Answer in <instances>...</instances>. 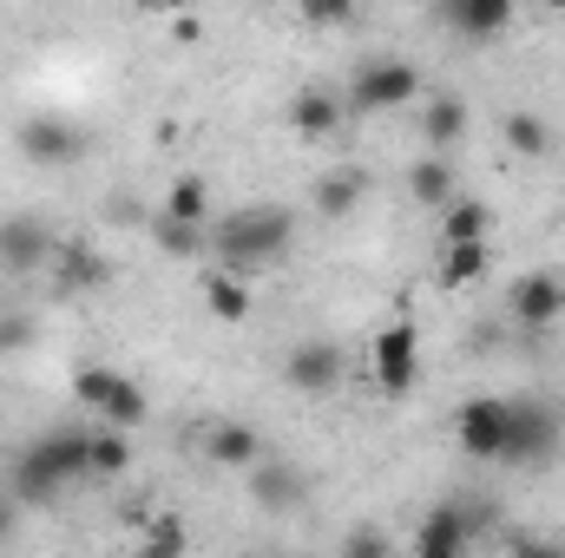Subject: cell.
I'll return each instance as SVG.
<instances>
[{"label": "cell", "mask_w": 565, "mask_h": 558, "mask_svg": "<svg viewBox=\"0 0 565 558\" xmlns=\"http://www.w3.org/2000/svg\"><path fill=\"white\" fill-rule=\"evenodd\" d=\"M171 40H178V46H198V40H204V20H198V13H171Z\"/></svg>", "instance_id": "obj_32"}, {"label": "cell", "mask_w": 565, "mask_h": 558, "mask_svg": "<svg viewBox=\"0 0 565 558\" xmlns=\"http://www.w3.org/2000/svg\"><path fill=\"white\" fill-rule=\"evenodd\" d=\"M422 139H427V151H454V144L467 139V106H460L454 93L427 99V112H422Z\"/></svg>", "instance_id": "obj_20"}, {"label": "cell", "mask_w": 565, "mask_h": 558, "mask_svg": "<svg viewBox=\"0 0 565 558\" xmlns=\"http://www.w3.org/2000/svg\"><path fill=\"white\" fill-rule=\"evenodd\" d=\"M408 197L422 211H447L454 204V164H447V151H427V158L408 164Z\"/></svg>", "instance_id": "obj_18"}, {"label": "cell", "mask_w": 565, "mask_h": 558, "mask_svg": "<svg viewBox=\"0 0 565 558\" xmlns=\"http://www.w3.org/2000/svg\"><path fill=\"white\" fill-rule=\"evenodd\" d=\"M296 7H302V20L322 26V33H335V26H349V20L362 13V0H296Z\"/></svg>", "instance_id": "obj_28"}, {"label": "cell", "mask_w": 565, "mask_h": 558, "mask_svg": "<svg viewBox=\"0 0 565 558\" xmlns=\"http://www.w3.org/2000/svg\"><path fill=\"white\" fill-rule=\"evenodd\" d=\"M53 250H60V237H53V224L46 217H0V270L7 277H40L46 264H53Z\"/></svg>", "instance_id": "obj_8"}, {"label": "cell", "mask_w": 565, "mask_h": 558, "mask_svg": "<svg viewBox=\"0 0 565 558\" xmlns=\"http://www.w3.org/2000/svg\"><path fill=\"white\" fill-rule=\"evenodd\" d=\"M473 546V526L460 506H434L422 526H415V558H460Z\"/></svg>", "instance_id": "obj_17"}, {"label": "cell", "mask_w": 565, "mask_h": 558, "mask_svg": "<svg viewBox=\"0 0 565 558\" xmlns=\"http://www.w3.org/2000/svg\"><path fill=\"white\" fill-rule=\"evenodd\" d=\"M507 309H513L520 329H546V322L565 315V282L553 270H526V277H513V289H507Z\"/></svg>", "instance_id": "obj_14"}, {"label": "cell", "mask_w": 565, "mask_h": 558, "mask_svg": "<svg viewBox=\"0 0 565 558\" xmlns=\"http://www.w3.org/2000/svg\"><path fill=\"white\" fill-rule=\"evenodd\" d=\"M507 427H513V401L473 395V401H460V415H454V440H460V453H473V460H500V453H507Z\"/></svg>", "instance_id": "obj_7"}, {"label": "cell", "mask_w": 565, "mask_h": 558, "mask_svg": "<svg viewBox=\"0 0 565 558\" xmlns=\"http://www.w3.org/2000/svg\"><path fill=\"white\" fill-rule=\"evenodd\" d=\"M559 453V420L546 415L540 401H513V427H507V453L500 466H540Z\"/></svg>", "instance_id": "obj_10"}, {"label": "cell", "mask_w": 565, "mask_h": 558, "mask_svg": "<svg viewBox=\"0 0 565 558\" xmlns=\"http://www.w3.org/2000/svg\"><path fill=\"white\" fill-rule=\"evenodd\" d=\"M342 119H349V99H342L335 86H296V99H289V132L302 144L335 139Z\"/></svg>", "instance_id": "obj_13"}, {"label": "cell", "mask_w": 565, "mask_h": 558, "mask_svg": "<svg viewBox=\"0 0 565 558\" xmlns=\"http://www.w3.org/2000/svg\"><path fill=\"white\" fill-rule=\"evenodd\" d=\"M151 244L184 264V257H204V250H211V224H184V217H164V211H158V217H151Z\"/></svg>", "instance_id": "obj_22"}, {"label": "cell", "mask_w": 565, "mask_h": 558, "mask_svg": "<svg viewBox=\"0 0 565 558\" xmlns=\"http://www.w3.org/2000/svg\"><path fill=\"white\" fill-rule=\"evenodd\" d=\"M493 237V211L473 204V197H454L440 211V244H487Z\"/></svg>", "instance_id": "obj_21"}, {"label": "cell", "mask_w": 565, "mask_h": 558, "mask_svg": "<svg viewBox=\"0 0 565 558\" xmlns=\"http://www.w3.org/2000/svg\"><path fill=\"white\" fill-rule=\"evenodd\" d=\"M46 270H53V289H60V296H93V289L113 282V264H106L93 244H66V237H60V250H53Z\"/></svg>", "instance_id": "obj_15"}, {"label": "cell", "mask_w": 565, "mask_h": 558, "mask_svg": "<svg viewBox=\"0 0 565 558\" xmlns=\"http://www.w3.org/2000/svg\"><path fill=\"white\" fill-rule=\"evenodd\" d=\"M132 466V440H126V427H99V433H86V473L93 480H119Z\"/></svg>", "instance_id": "obj_19"}, {"label": "cell", "mask_w": 565, "mask_h": 558, "mask_svg": "<svg viewBox=\"0 0 565 558\" xmlns=\"http://www.w3.org/2000/svg\"><path fill=\"white\" fill-rule=\"evenodd\" d=\"M73 401H86L99 420H113V427H145V415H151V401H145V388L132 382V375H119V368H79L73 375Z\"/></svg>", "instance_id": "obj_4"}, {"label": "cell", "mask_w": 565, "mask_h": 558, "mask_svg": "<svg viewBox=\"0 0 565 558\" xmlns=\"http://www.w3.org/2000/svg\"><path fill=\"white\" fill-rule=\"evenodd\" d=\"M158 7H164V13H191L198 0H158Z\"/></svg>", "instance_id": "obj_34"}, {"label": "cell", "mask_w": 565, "mask_h": 558, "mask_svg": "<svg viewBox=\"0 0 565 558\" xmlns=\"http://www.w3.org/2000/svg\"><path fill=\"white\" fill-rule=\"evenodd\" d=\"M493 250L487 244H440V289H467V282L487 277Z\"/></svg>", "instance_id": "obj_24"}, {"label": "cell", "mask_w": 565, "mask_h": 558, "mask_svg": "<svg viewBox=\"0 0 565 558\" xmlns=\"http://www.w3.org/2000/svg\"><path fill=\"white\" fill-rule=\"evenodd\" d=\"M204 211H211V184H204L198 171H184V178H171V191H164V217H184V224H204Z\"/></svg>", "instance_id": "obj_27"}, {"label": "cell", "mask_w": 565, "mask_h": 558, "mask_svg": "<svg viewBox=\"0 0 565 558\" xmlns=\"http://www.w3.org/2000/svg\"><path fill=\"white\" fill-rule=\"evenodd\" d=\"M250 500H257L264 513H302V506H309V473H302L296 460H282V453H264V460L250 466Z\"/></svg>", "instance_id": "obj_11"}, {"label": "cell", "mask_w": 565, "mask_h": 558, "mask_svg": "<svg viewBox=\"0 0 565 558\" xmlns=\"http://www.w3.org/2000/svg\"><path fill=\"white\" fill-rule=\"evenodd\" d=\"M500 139H507V151H520V158H546L553 151V126L540 112H507L500 119Z\"/></svg>", "instance_id": "obj_26"}, {"label": "cell", "mask_w": 565, "mask_h": 558, "mask_svg": "<svg viewBox=\"0 0 565 558\" xmlns=\"http://www.w3.org/2000/svg\"><path fill=\"white\" fill-rule=\"evenodd\" d=\"M289 244H296V217L282 204H237L231 217L211 224V257H217V270H237V277L282 264Z\"/></svg>", "instance_id": "obj_2"}, {"label": "cell", "mask_w": 565, "mask_h": 558, "mask_svg": "<svg viewBox=\"0 0 565 558\" xmlns=\"http://www.w3.org/2000/svg\"><path fill=\"white\" fill-rule=\"evenodd\" d=\"M513 13H520V0H434V20H440L454 40H467V46L500 40V33L513 26Z\"/></svg>", "instance_id": "obj_9"}, {"label": "cell", "mask_w": 565, "mask_h": 558, "mask_svg": "<svg viewBox=\"0 0 565 558\" xmlns=\"http://www.w3.org/2000/svg\"><path fill=\"white\" fill-rule=\"evenodd\" d=\"M191 546V533H184V519H158L151 533H145V552H184Z\"/></svg>", "instance_id": "obj_29"}, {"label": "cell", "mask_w": 565, "mask_h": 558, "mask_svg": "<svg viewBox=\"0 0 565 558\" xmlns=\"http://www.w3.org/2000/svg\"><path fill=\"white\" fill-rule=\"evenodd\" d=\"M369 368H375L382 395H408V388H415V375H422V335H415L408 315H395V322L369 342Z\"/></svg>", "instance_id": "obj_6"}, {"label": "cell", "mask_w": 565, "mask_h": 558, "mask_svg": "<svg viewBox=\"0 0 565 558\" xmlns=\"http://www.w3.org/2000/svg\"><path fill=\"white\" fill-rule=\"evenodd\" d=\"M362 197H369V178L362 171H322L316 178V211L322 217H349Z\"/></svg>", "instance_id": "obj_23"}, {"label": "cell", "mask_w": 565, "mask_h": 558, "mask_svg": "<svg viewBox=\"0 0 565 558\" xmlns=\"http://www.w3.org/2000/svg\"><path fill=\"white\" fill-rule=\"evenodd\" d=\"M388 552V533H349L342 539V558H382Z\"/></svg>", "instance_id": "obj_30"}, {"label": "cell", "mask_w": 565, "mask_h": 558, "mask_svg": "<svg viewBox=\"0 0 565 558\" xmlns=\"http://www.w3.org/2000/svg\"><path fill=\"white\" fill-rule=\"evenodd\" d=\"M13 144H20V158L40 164V171H60V164H79V158H86V132H79L66 112H26V119L13 126Z\"/></svg>", "instance_id": "obj_5"}, {"label": "cell", "mask_w": 565, "mask_h": 558, "mask_svg": "<svg viewBox=\"0 0 565 558\" xmlns=\"http://www.w3.org/2000/svg\"><path fill=\"white\" fill-rule=\"evenodd\" d=\"M13 526H20V500H13V493H7V500H0V546H7V539H13Z\"/></svg>", "instance_id": "obj_33"}, {"label": "cell", "mask_w": 565, "mask_h": 558, "mask_svg": "<svg viewBox=\"0 0 565 558\" xmlns=\"http://www.w3.org/2000/svg\"><path fill=\"white\" fill-rule=\"evenodd\" d=\"M26 342H33V322L26 315H0V355L7 348H26Z\"/></svg>", "instance_id": "obj_31"}, {"label": "cell", "mask_w": 565, "mask_h": 558, "mask_svg": "<svg viewBox=\"0 0 565 558\" xmlns=\"http://www.w3.org/2000/svg\"><path fill=\"white\" fill-rule=\"evenodd\" d=\"M540 7H546V13H565V0H540Z\"/></svg>", "instance_id": "obj_35"}, {"label": "cell", "mask_w": 565, "mask_h": 558, "mask_svg": "<svg viewBox=\"0 0 565 558\" xmlns=\"http://www.w3.org/2000/svg\"><path fill=\"white\" fill-rule=\"evenodd\" d=\"M204 309L217 315V322H244L250 315V289L237 270H217V277H204Z\"/></svg>", "instance_id": "obj_25"}, {"label": "cell", "mask_w": 565, "mask_h": 558, "mask_svg": "<svg viewBox=\"0 0 565 558\" xmlns=\"http://www.w3.org/2000/svg\"><path fill=\"white\" fill-rule=\"evenodd\" d=\"M264 453H270V447H264V433H257L250 420H217V427L204 433V460H211V466L250 473V466H257Z\"/></svg>", "instance_id": "obj_16"}, {"label": "cell", "mask_w": 565, "mask_h": 558, "mask_svg": "<svg viewBox=\"0 0 565 558\" xmlns=\"http://www.w3.org/2000/svg\"><path fill=\"white\" fill-rule=\"evenodd\" d=\"M342 99H349V112H395V106L422 99V66H415V60H395V53L362 60V66L349 73Z\"/></svg>", "instance_id": "obj_3"}, {"label": "cell", "mask_w": 565, "mask_h": 558, "mask_svg": "<svg viewBox=\"0 0 565 558\" xmlns=\"http://www.w3.org/2000/svg\"><path fill=\"white\" fill-rule=\"evenodd\" d=\"M342 348L335 342H322V335H309V342H296L289 348V362H282V382L296 388V395H335V382H342Z\"/></svg>", "instance_id": "obj_12"}, {"label": "cell", "mask_w": 565, "mask_h": 558, "mask_svg": "<svg viewBox=\"0 0 565 558\" xmlns=\"http://www.w3.org/2000/svg\"><path fill=\"white\" fill-rule=\"evenodd\" d=\"M93 480L86 473V427H46L40 440H26L7 466V493L20 506H53L66 486Z\"/></svg>", "instance_id": "obj_1"}]
</instances>
